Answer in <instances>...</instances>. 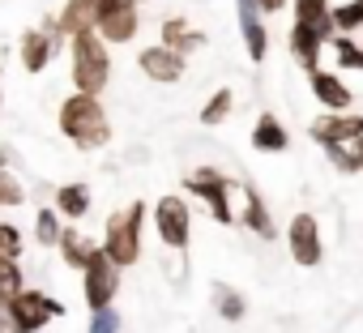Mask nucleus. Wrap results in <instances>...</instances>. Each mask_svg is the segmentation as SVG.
<instances>
[{"instance_id":"nucleus-1","label":"nucleus","mask_w":363,"mask_h":333,"mask_svg":"<svg viewBox=\"0 0 363 333\" xmlns=\"http://www.w3.org/2000/svg\"><path fill=\"white\" fill-rule=\"evenodd\" d=\"M60 132L82 149V154H94L111 141V115L103 107L99 94H86V90H73L65 103H60Z\"/></svg>"},{"instance_id":"nucleus-2","label":"nucleus","mask_w":363,"mask_h":333,"mask_svg":"<svg viewBox=\"0 0 363 333\" xmlns=\"http://www.w3.org/2000/svg\"><path fill=\"white\" fill-rule=\"evenodd\" d=\"M69 73H73V90H86V94L107 90V81H111V47L103 43V35L94 26L69 35Z\"/></svg>"},{"instance_id":"nucleus-3","label":"nucleus","mask_w":363,"mask_h":333,"mask_svg":"<svg viewBox=\"0 0 363 333\" xmlns=\"http://www.w3.org/2000/svg\"><path fill=\"white\" fill-rule=\"evenodd\" d=\"M145 218H150V205H145V201H128L124 210H116V214L107 218V227H103V252H107L120 269H128V265L141 261V231H145Z\"/></svg>"},{"instance_id":"nucleus-4","label":"nucleus","mask_w":363,"mask_h":333,"mask_svg":"<svg viewBox=\"0 0 363 333\" xmlns=\"http://www.w3.org/2000/svg\"><path fill=\"white\" fill-rule=\"evenodd\" d=\"M184 188L197 197V201H206L210 205V218L218 222V227H231L235 222V210H231V193H240L218 166H193V171L184 176Z\"/></svg>"},{"instance_id":"nucleus-5","label":"nucleus","mask_w":363,"mask_h":333,"mask_svg":"<svg viewBox=\"0 0 363 333\" xmlns=\"http://www.w3.org/2000/svg\"><path fill=\"white\" fill-rule=\"evenodd\" d=\"M154 218V231H158V244L171 248L175 256H184L189 244H193V214H189V201L184 197H158V205L150 210Z\"/></svg>"},{"instance_id":"nucleus-6","label":"nucleus","mask_w":363,"mask_h":333,"mask_svg":"<svg viewBox=\"0 0 363 333\" xmlns=\"http://www.w3.org/2000/svg\"><path fill=\"white\" fill-rule=\"evenodd\" d=\"M5 307H9V324H13V333H39L48 320H60V316H65V303H60L56 295H48V290H30V286H22Z\"/></svg>"},{"instance_id":"nucleus-7","label":"nucleus","mask_w":363,"mask_h":333,"mask_svg":"<svg viewBox=\"0 0 363 333\" xmlns=\"http://www.w3.org/2000/svg\"><path fill=\"white\" fill-rule=\"evenodd\" d=\"M82 295H86V307L99 312V307H111L116 295H120V265L103 252V244L90 252L86 269H82Z\"/></svg>"},{"instance_id":"nucleus-8","label":"nucleus","mask_w":363,"mask_h":333,"mask_svg":"<svg viewBox=\"0 0 363 333\" xmlns=\"http://www.w3.org/2000/svg\"><path fill=\"white\" fill-rule=\"evenodd\" d=\"M94 30L107 47H124L141 35V0H107L94 18Z\"/></svg>"},{"instance_id":"nucleus-9","label":"nucleus","mask_w":363,"mask_h":333,"mask_svg":"<svg viewBox=\"0 0 363 333\" xmlns=\"http://www.w3.org/2000/svg\"><path fill=\"white\" fill-rule=\"evenodd\" d=\"M286 248H291V261L303 265V269H316L320 256H325V239H320V222L316 214H295L286 222Z\"/></svg>"},{"instance_id":"nucleus-10","label":"nucleus","mask_w":363,"mask_h":333,"mask_svg":"<svg viewBox=\"0 0 363 333\" xmlns=\"http://www.w3.org/2000/svg\"><path fill=\"white\" fill-rule=\"evenodd\" d=\"M308 132H312L316 145H350L354 137H363V115H354V111H320L308 124Z\"/></svg>"},{"instance_id":"nucleus-11","label":"nucleus","mask_w":363,"mask_h":333,"mask_svg":"<svg viewBox=\"0 0 363 333\" xmlns=\"http://www.w3.org/2000/svg\"><path fill=\"white\" fill-rule=\"evenodd\" d=\"M137 64H141V73L150 77V81H158V86H171V81H179L184 77V56L179 52H171L167 43H150V47H141V56H137Z\"/></svg>"},{"instance_id":"nucleus-12","label":"nucleus","mask_w":363,"mask_h":333,"mask_svg":"<svg viewBox=\"0 0 363 333\" xmlns=\"http://www.w3.org/2000/svg\"><path fill=\"white\" fill-rule=\"evenodd\" d=\"M308 86H312V98H316L325 111H350V107H354V90H350L337 73H329V69H312V73H308Z\"/></svg>"},{"instance_id":"nucleus-13","label":"nucleus","mask_w":363,"mask_h":333,"mask_svg":"<svg viewBox=\"0 0 363 333\" xmlns=\"http://www.w3.org/2000/svg\"><path fill=\"white\" fill-rule=\"evenodd\" d=\"M325 43H329V39H325L316 26H308V22H295V26H291V35H286V47H291V56H295V64H299L303 73L320 69Z\"/></svg>"},{"instance_id":"nucleus-14","label":"nucleus","mask_w":363,"mask_h":333,"mask_svg":"<svg viewBox=\"0 0 363 333\" xmlns=\"http://www.w3.org/2000/svg\"><path fill=\"white\" fill-rule=\"evenodd\" d=\"M103 5H107V0H65V9L56 13V43L65 47V43H69V35L90 30Z\"/></svg>"},{"instance_id":"nucleus-15","label":"nucleus","mask_w":363,"mask_h":333,"mask_svg":"<svg viewBox=\"0 0 363 333\" xmlns=\"http://www.w3.org/2000/svg\"><path fill=\"white\" fill-rule=\"evenodd\" d=\"M60 52V43L43 30V26H30V30H22V43H18V56H22V69L26 73H43L48 64H52V56Z\"/></svg>"},{"instance_id":"nucleus-16","label":"nucleus","mask_w":363,"mask_h":333,"mask_svg":"<svg viewBox=\"0 0 363 333\" xmlns=\"http://www.w3.org/2000/svg\"><path fill=\"white\" fill-rule=\"evenodd\" d=\"M158 43H167L171 52H179V56H193V52H201L210 39H206V30H197L189 18H167L162 26H158Z\"/></svg>"},{"instance_id":"nucleus-17","label":"nucleus","mask_w":363,"mask_h":333,"mask_svg":"<svg viewBox=\"0 0 363 333\" xmlns=\"http://www.w3.org/2000/svg\"><path fill=\"white\" fill-rule=\"evenodd\" d=\"M240 197H244V214H240V222H244L252 235H261V239H278V227H274L269 205L261 201V193H257L252 184H240Z\"/></svg>"},{"instance_id":"nucleus-18","label":"nucleus","mask_w":363,"mask_h":333,"mask_svg":"<svg viewBox=\"0 0 363 333\" xmlns=\"http://www.w3.org/2000/svg\"><path fill=\"white\" fill-rule=\"evenodd\" d=\"M252 145H257L261 154H286L291 132H286V124H282L274 111H261L257 124H252Z\"/></svg>"},{"instance_id":"nucleus-19","label":"nucleus","mask_w":363,"mask_h":333,"mask_svg":"<svg viewBox=\"0 0 363 333\" xmlns=\"http://www.w3.org/2000/svg\"><path fill=\"white\" fill-rule=\"evenodd\" d=\"M90 205H94L90 184H65V188H56V210H60L65 222H82L90 214Z\"/></svg>"},{"instance_id":"nucleus-20","label":"nucleus","mask_w":363,"mask_h":333,"mask_svg":"<svg viewBox=\"0 0 363 333\" xmlns=\"http://www.w3.org/2000/svg\"><path fill=\"white\" fill-rule=\"evenodd\" d=\"M94 248H99V244H94L86 231H77V227H65V235H60V244H56V252H60V261H65L69 269H86V261H90Z\"/></svg>"},{"instance_id":"nucleus-21","label":"nucleus","mask_w":363,"mask_h":333,"mask_svg":"<svg viewBox=\"0 0 363 333\" xmlns=\"http://www.w3.org/2000/svg\"><path fill=\"white\" fill-rule=\"evenodd\" d=\"M295 22L316 26L325 39L337 35V26H333V18H329V0H295Z\"/></svg>"},{"instance_id":"nucleus-22","label":"nucleus","mask_w":363,"mask_h":333,"mask_svg":"<svg viewBox=\"0 0 363 333\" xmlns=\"http://www.w3.org/2000/svg\"><path fill=\"white\" fill-rule=\"evenodd\" d=\"M60 235H65V218H60V210H56V205H43V210L35 214V244H39V248H56Z\"/></svg>"},{"instance_id":"nucleus-23","label":"nucleus","mask_w":363,"mask_h":333,"mask_svg":"<svg viewBox=\"0 0 363 333\" xmlns=\"http://www.w3.org/2000/svg\"><path fill=\"white\" fill-rule=\"evenodd\" d=\"M240 35H244V47H248V60H265L269 56V30H265V22L261 18H248V22H240Z\"/></svg>"},{"instance_id":"nucleus-24","label":"nucleus","mask_w":363,"mask_h":333,"mask_svg":"<svg viewBox=\"0 0 363 333\" xmlns=\"http://www.w3.org/2000/svg\"><path fill=\"white\" fill-rule=\"evenodd\" d=\"M214 307H218V316H223V320H231V324L248 316L244 295H240L235 286H223V282H214Z\"/></svg>"},{"instance_id":"nucleus-25","label":"nucleus","mask_w":363,"mask_h":333,"mask_svg":"<svg viewBox=\"0 0 363 333\" xmlns=\"http://www.w3.org/2000/svg\"><path fill=\"white\" fill-rule=\"evenodd\" d=\"M329 47H333V56H337V69H346V73H363V43H354L350 35H333Z\"/></svg>"},{"instance_id":"nucleus-26","label":"nucleus","mask_w":363,"mask_h":333,"mask_svg":"<svg viewBox=\"0 0 363 333\" xmlns=\"http://www.w3.org/2000/svg\"><path fill=\"white\" fill-rule=\"evenodd\" d=\"M329 18H333L337 35H354V30H363V0H346V5H329Z\"/></svg>"},{"instance_id":"nucleus-27","label":"nucleus","mask_w":363,"mask_h":333,"mask_svg":"<svg viewBox=\"0 0 363 333\" xmlns=\"http://www.w3.org/2000/svg\"><path fill=\"white\" fill-rule=\"evenodd\" d=\"M231 107H235V94H231L227 86H223V90H214V94H210V103L201 107V124H206V128H218V124L231 115Z\"/></svg>"},{"instance_id":"nucleus-28","label":"nucleus","mask_w":363,"mask_h":333,"mask_svg":"<svg viewBox=\"0 0 363 333\" xmlns=\"http://www.w3.org/2000/svg\"><path fill=\"white\" fill-rule=\"evenodd\" d=\"M22 286H26V278H22V261H18V256H0V303H9Z\"/></svg>"},{"instance_id":"nucleus-29","label":"nucleus","mask_w":363,"mask_h":333,"mask_svg":"<svg viewBox=\"0 0 363 333\" xmlns=\"http://www.w3.org/2000/svg\"><path fill=\"white\" fill-rule=\"evenodd\" d=\"M26 184L9 171V166H0V210H18V205H26Z\"/></svg>"},{"instance_id":"nucleus-30","label":"nucleus","mask_w":363,"mask_h":333,"mask_svg":"<svg viewBox=\"0 0 363 333\" xmlns=\"http://www.w3.org/2000/svg\"><path fill=\"white\" fill-rule=\"evenodd\" d=\"M325 154H329V162L337 166L342 176H359V171H363V162L350 154V145H325Z\"/></svg>"},{"instance_id":"nucleus-31","label":"nucleus","mask_w":363,"mask_h":333,"mask_svg":"<svg viewBox=\"0 0 363 333\" xmlns=\"http://www.w3.org/2000/svg\"><path fill=\"white\" fill-rule=\"evenodd\" d=\"M22 248H26L22 231H18L13 222H0V256H18V261H22Z\"/></svg>"},{"instance_id":"nucleus-32","label":"nucleus","mask_w":363,"mask_h":333,"mask_svg":"<svg viewBox=\"0 0 363 333\" xmlns=\"http://www.w3.org/2000/svg\"><path fill=\"white\" fill-rule=\"evenodd\" d=\"M86 333H120V312H116V303L90 312V329H86Z\"/></svg>"},{"instance_id":"nucleus-33","label":"nucleus","mask_w":363,"mask_h":333,"mask_svg":"<svg viewBox=\"0 0 363 333\" xmlns=\"http://www.w3.org/2000/svg\"><path fill=\"white\" fill-rule=\"evenodd\" d=\"M257 5H261V13H265V18H274V13H282V9L291 5V0H257Z\"/></svg>"},{"instance_id":"nucleus-34","label":"nucleus","mask_w":363,"mask_h":333,"mask_svg":"<svg viewBox=\"0 0 363 333\" xmlns=\"http://www.w3.org/2000/svg\"><path fill=\"white\" fill-rule=\"evenodd\" d=\"M0 333H13V324H9V307L0 303Z\"/></svg>"},{"instance_id":"nucleus-35","label":"nucleus","mask_w":363,"mask_h":333,"mask_svg":"<svg viewBox=\"0 0 363 333\" xmlns=\"http://www.w3.org/2000/svg\"><path fill=\"white\" fill-rule=\"evenodd\" d=\"M350 154H354V158L363 162V137H354V141H350Z\"/></svg>"},{"instance_id":"nucleus-36","label":"nucleus","mask_w":363,"mask_h":333,"mask_svg":"<svg viewBox=\"0 0 363 333\" xmlns=\"http://www.w3.org/2000/svg\"><path fill=\"white\" fill-rule=\"evenodd\" d=\"M0 111H5V73H0Z\"/></svg>"},{"instance_id":"nucleus-37","label":"nucleus","mask_w":363,"mask_h":333,"mask_svg":"<svg viewBox=\"0 0 363 333\" xmlns=\"http://www.w3.org/2000/svg\"><path fill=\"white\" fill-rule=\"evenodd\" d=\"M0 166H9V149L5 145H0Z\"/></svg>"},{"instance_id":"nucleus-38","label":"nucleus","mask_w":363,"mask_h":333,"mask_svg":"<svg viewBox=\"0 0 363 333\" xmlns=\"http://www.w3.org/2000/svg\"><path fill=\"white\" fill-rule=\"evenodd\" d=\"M5 52H9V47H5V43H0V56H5Z\"/></svg>"}]
</instances>
